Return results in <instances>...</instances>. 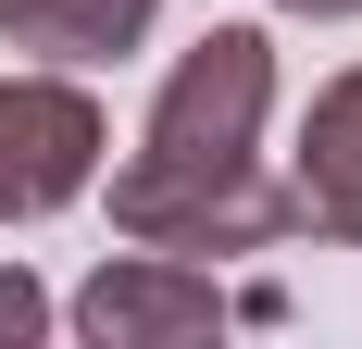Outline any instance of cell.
<instances>
[{
	"label": "cell",
	"mask_w": 362,
	"mask_h": 349,
	"mask_svg": "<svg viewBox=\"0 0 362 349\" xmlns=\"http://www.w3.org/2000/svg\"><path fill=\"white\" fill-rule=\"evenodd\" d=\"M275 200H288V237L313 249H362V63L313 88L288 138V174H275Z\"/></svg>",
	"instance_id": "4"
},
{
	"label": "cell",
	"mask_w": 362,
	"mask_h": 349,
	"mask_svg": "<svg viewBox=\"0 0 362 349\" xmlns=\"http://www.w3.org/2000/svg\"><path fill=\"white\" fill-rule=\"evenodd\" d=\"M150 25H163V0H0V50H25V63H138Z\"/></svg>",
	"instance_id": "5"
},
{
	"label": "cell",
	"mask_w": 362,
	"mask_h": 349,
	"mask_svg": "<svg viewBox=\"0 0 362 349\" xmlns=\"http://www.w3.org/2000/svg\"><path fill=\"white\" fill-rule=\"evenodd\" d=\"M50 324H63V300H50L25 262H0V349H37Z\"/></svg>",
	"instance_id": "6"
},
{
	"label": "cell",
	"mask_w": 362,
	"mask_h": 349,
	"mask_svg": "<svg viewBox=\"0 0 362 349\" xmlns=\"http://www.w3.org/2000/svg\"><path fill=\"white\" fill-rule=\"evenodd\" d=\"M63 324L88 349H187V337H225L238 300L213 287V262H175V249H112L100 275L63 300Z\"/></svg>",
	"instance_id": "3"
},
{
	"label": "cell",
	"mask_w": 362,
	"mask_h": 349,
	"mask_svg": "<svg viewBox=\"0 0 362 349\" xmlns=\"http://www.w3.org/2000/svg\"><path fill=\"white\" fill-rule=\"evenodd\" d=\"M262 125H275V37L262 25H200L163 63L138 138L112 162V237L125 249H175V262L275 249L288 200H275Z\"/></svg>",
	"instance_id": "1"
},
{
	"label": "cell",
	"mask_w": 362,
	"mask_h": 349,
	"mask_svg": "<svg viewBox=\"0 0 362 349\" xmlns=\"http://www.w3.org/2000/svg\"><path fill=\"white\" fill-rule=\"evenodd\" d=\"M275 13H300V25H350L362 0H275Z\"/></svg>",
	"instance_id": "7"
},
{
	"label": "cell",
	"mask_w": 362,
	"mask_h": 349,
	"mask_svg": "<svg viewBox=\"0 0 362 349\" xmlns=\"http://www.w3.org/2000/svg\"><path fill=\"white\" fill-rule=\"evenodd\" d=\"M112 162V112L75 88L63 63H13L0 75V225H50L100 187Z\"/></svg>",
	"instance_id": "2"
}]
</instances>
